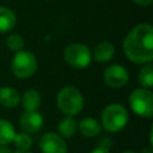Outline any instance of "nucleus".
Wrapping results in <instances>:
<instances>
[{"label": "nucleus", "mask_w": 153, "mask_h": 153, "mask_svg": "<svg viewBox=\"0 0 153 153\" xmlns=\"http://www.w3.org/2000/svg\"><path fill=\"white\" fill-rule=\"evenodd\" d=\"M123 51L127 57L137 65L153 60V27L147 23L134 26L123 41Z\"/></svg>", "instance_id": "obj_1"}, {"label": "nucleus", "mask_w": 153, "mask_h": 153, "mask_svg": "<svg viewBox=\"0 0 153 153\" xmlns=\"http://www.w3.org/2000/svg\"><path fill=\"white\" fill-rule=\"evenodd\" d=\"M102 120V127L110 131V133H117L122 130L129 120L127 109L120 104V103H111L108 106L104 108L100 115Z\"/></svg>", "instance_id": "obj_2"}, {"label": "nucleus", "mask_w": 153, "mask_h": 153, "mask_svg": "<svg viewBox=\"0 0 153 153\" xmlns=\"http://www.w3.org/2000/svg\"><path fill=\"white\" fill-rule=\"evenodd\" d=\"M56 103L57 108L66 116H75L84 108V97L78 88L73 86H66L60 90Z\"/></svg>", "instance_id": "obj_3"}, {"label": "nucleus", "mask_w": 153, "mask_h": 153, "mask_svg": "<svg viewBox=\"0 0 153 153\" xmlns=\"http://www.w3.org/2000/svg\"><path fill=\"white\" fill-rule=\"evenodd\" d=\"M11 69L19 79H27L32 76L37 69V59L35 54L27 50L17 51L12 59Z\"/></svg>", "instance_id": "obj_4"}, {"label": "nucleus", "mask_w": 153, "mask_h": 153, "mask_svg": "<svg viewBox=\"0 0 153 153\" xmlns=\"http://www.w3.org/2000/svg\"><path fill=\"white\" fill-rule=\"evenodd\" d=\"M131 110L141 117H152L153 115V93L149 88H136L129 96Z\"/></svg>", "instance_id": "obj_5"}, {"label": "nucleus", "mask_w": 153, "mask_h": 153, "mask_svg": "<svg viewBox=\"0 0 153 153\" xmlns=\"http://www.w3.org/2000/svg\"><path fill=\"white\" fill-rule=\"evenodd\" d=\"M63 59L74 68H85L91 63L92 53L90 48L82 43H72L65 48Z\"/></svg>", "instance_id": "obj_6"}, {"label": "nucleus", "mask_w": 153, "mask_h": 153, "mask_svg": "<svg viewBox=\"0 0 153 153\" xmlns=\"http://www.w3.org/2000/svg\"><path fill=\"white\" fill-rule=\"evenodd\" d=\"M104 81L109 87L120 88L124 86L129 80V73L127 68L121 65H111L105 68L104 73Z\"/></svg>", "instance_id": "obj_7"}, {"label": "nucleus", "mask_w": 153, "mask_h": 153, "mask_svg": "<svg viewBox=\"0 0 153 153\" xmlns=\"http://www.w3.org/2000/svg\"><path fill=\"white\" fill-rule=\"evenodd\" d=\"M38 145L42 153H67V143L65 139L54 131L43 134Z\"/></svg>", "instance_id": "obj_8"}, {"label": "nucleus", "mask_w": 153, "mask_h": 153, "mask_svg": "<svg viewBox=\"0 0 153 153\" xmlns=\"http://www.w3.org/2000/svg\"><path fill=\"white\" fill-rule=\"evenodd\" d=\"M20 128L24 133L32 134L41 130L43 126V116L36 110V111H24L19 120Z\"/></svg>", "instance_id": "obj_9"}, {"label": "nucleus", "mask_w": 153, "mask_h": 153, "mask_svg": "<svg viewBox=\"0 0 153 153\" xmlns=\"http://www.w3.org/2000/svg\"><path fill=\"white\" fill-rule=\"evenodd\" d=\"M78 129H79V131L81 133L82 136H85V137H94V136H98L100 134L102 126L96 118L85 117L79 122Z\"/></svg>", "instance_id": "obj_10"}, {"label": "nucleus", "mask_w": 153, "mask_h": 153, "mask_svg": "<svg viewBox=\"0 0 153 153\" xmlns=\"http://www.w3.org/2000/svg\"><path fill=\"white\" fill-rule=\"evenodd\" d=\"M19 100H20V97L16 88L8 87V86L0 87V104L4 108H8V109L16 108Z\"/></svg>", "instance_id": "obj_11"}, {"label": "nucleus", "mask_w": 153, "mask_h": 153, "mask_svg": "<svg viewBox=\"0 0 153 153\" xmlns=\"http://www.w3.org/2000/svg\"><path fill=\"white\" fill-rule=\"evenodd\" d=\"M115 54V48L112 45V43L108 42V41H104V42H100L97 44V47L94 48V51H93V57L96 61L100 62V63H104V62H108L111 60V57L114 56Z\"/></svg>", "instance_id": "obj_12"}, {"label": "nucleus", "mask_w": 153, "mask_h": 153, "mask_svg": "<svg viewBox=\"0 0 153 153\" xmlns=\"http://www.w3.org/2000/svg\"><path fill=\"white\" fill-rule=\"evenodd\" d=\"M20 100L25 111H36L41 105V94L37 90H27L23 93Z\"/></svg>", "instance_id": "obj_13"}, {"label": "nucleus", "mask_w": 153, "mask_h": 153, "mask_svg": "<svg viewBox=\"0 0 153 153\" xmlns=\"http://www.w3.org/2000/svg\"><path fill=\"white\" fill-rule=\"evenodd\" d=\"M17 23V17L14 12L7 7L0 6V33L11 31Z\"/></svg>", "instance_id": "obj_14"}, {"label": "nucleus", "mask_w": 153, "mask_h": 153, "mask_svg": "<svg viewBox=\"0 0 153 153\" xmlns=\"http://www.w3.org/2000/svg\"><path fill=\"white\" fill-rule=\"evenodd\" d=\"M57 130L60 133L59 135H61L62 137H72L78 130V124L74 121L73 116H66L59 122Z\"/></svg>", "instance_id": "obj_15"}, {"label": "nucleus", "mask_w": 153, "mask_h": 153, "mask_svg": "<svg viewBox=\"0 0 153 153\" xmlns=\"http://www.w3.org/2000/svg\"><path fill=\"white\" fill-rule=\"evenodd\" d=\"M14 135H16V130L13 124L7 120L0 118V145L7 146L12 143Z\"/></svg>", "instance_id": "obj_16"}, {"label": "nucleus", "mask_w": 153, "mask_h": 153, "mask_svg": "<svg viewBox=\"0 0 153 153\" xmlns=\"http://www.w3.org/2000/svg\"><path fill=\"white\" fill-rule=\"evenodd\" d=\"M139 82L145 88H151L153 86V66L151 62L146 63L139 72Z\"/></svg>", "instance_id": "obj_17"}, {"label": "nucleus", "mask_w": 153, "mask_h": 153, "mask_svg": "<svg viewBox=\"0 0 153 153\" xmlns=\"http://www.w3.org/2000/svg\"><path fill=\"white\" fill-rule=\"evenodd\" d=\"M17 149H30L32 146V139L27 133H16L14 139L12 141Z\"/></svg>", "instance_id": "obj_18"}, {"label": "nucleus", "mask_w": 153, "mask_h": 153, "mask_svg": "<svg viewBox=\"0 0 153 153\" xmlns=\"http://www.w3.org/2000/svg\"><path fill=\"white\" fill-rule=\"evenodd\" d=\"M24 44H25V43H24L23 37H22L20 35H17V33L10 35V36L7 37V39H6V45H7V48H8L10 50L14 51V53L23 50Z\"/></svg>", "instance_id": "obj_19"}, {"label": "nucleus", "mask_w": 153, "mask_h": 153, "mask_svg": "<svg viewBox=\"0 0 153 153\" xmlns=\"http://www.w3.org/2000/svg\"><path fill=\"white\" fill-rule=\"evenodd\" d=\"M90 153H110V151H109V148H106L104 146H98V147L93 148Z\"/></svg>", "instance_id": "obj_20"}, {"label": "nucleus", "mask_w": 153, "mask_h": 153, "mask_svg": "<svg viewBox=\"0 0 153 153\" xmlns=\"http://www.w3.org/2000/svg\"><path fill=\"white\" fill-rule=\"evenodd\" d=\"M133 1L137 5H140V6H148V5L152 4L153 0H133Z\"/></svg>", "instance_id": "obj_21"}, {"label": "nucleus", "mask_w": 153, "mask_h": 153, "mask_svg": "<svg viewBox=\"0 0 153 153\" xmlns=\"http://www.w3.org/2000/svg\"><path fill=\"white\" fill-rule=\"evenodd\" d=\"M0 153H12V152H11L6 146H1V145H0Z\"/></svg>", "instance_id": "obj_22"}, {"label": "nucleus", "mask_w": 153, "mask_h": 153, "mask_svg": "<svg viewBox=\"0 0 153 153\" xmlns=\"http://www.w3.org/2000/svg\"><path fill=\"white\" fill-rule=\"evenodd\" d=\"M12 153H32L30 149H16L14 152H12Z\"/></svg>", "instance_id": "obj_23"}, {"label": "nucleus", "mask_w": 153, "mask_h": 153, "mask_svg": "<svg viewBox=\"0 0 153 153\" xmlns=\"http://www.w3.org/2000/svg\"><path fill=\"white\" fill-rule=\"evenodd\" d=\"M142 153H152V148H151V147H148V148H145Z\"/></svg>", "instance_id": "obj_24"}, {"label": "nucleus", "mask_w": 153, "mask_h": 153, "mask_svg": "<svg viewBox=\"0 0 153 153\" xmlns=\"http://www.w3.org/2000/svg\"><path fill=\"white\" fill-rule=\"evenodd\" d=\"M122 153H135V152H133V151H126V152H122Z\"/></svg>", "instance_id": "obj_25"}]
</instances>
